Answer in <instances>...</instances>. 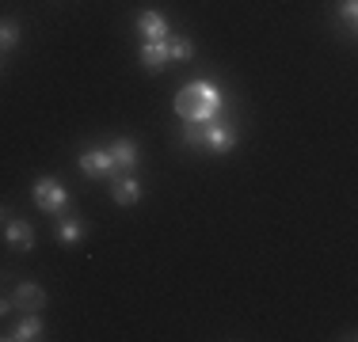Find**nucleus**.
<instances>
[{"label": "nucleus", "mask_w": 358, "mask_h": 342, "mask_svg": "<svg viewBox=\"0 0 358 342\" xmlns=\"http://www.w3.org/2000/svg\"><path fill=\"white\" fill-rule=\"evenodd\" d=\"M76 168H80L84 175H92V179H115V175H122V171H118L115 152H110L107 144H92V149H84L80 160H76Z\"/></svg>", "instance_id": "3"}, {"label": "nucleus", "mask_w": 358, "mask_h": 342, "mask_svg": "<svg viewBox=\"0 0 358 342\" xmlns=\"http://www.w3.org/2000/svg\"><path fill=\"white\" fill-rule=\"evenodd\" d=\"M35 205L42 213H65L69 209V191H65L54 175H42L35 183Z\"/></svg>", "instance_id": "4"}, {"label": "nucleus", "mask_w": 358, "mask_h": 342, "mask_svg": "<svg viewBox=\"0 0 358 342\" xmlns=\"http://www.w3.org/2000/svg\"><path fill=\"white\" fill-rule=\"evenodd\" d=\"M20 46V23L15 20H0V54Z\"/></svg>", "instance_id": "13"}, {"label": "nucleus", "mask_w": 358, "mask_h": 342, "mask_svg": "<svg viewBox=\"0 0 358 342\" xmlns=\"http://www.w3.org/2000/svg\"><path fill=\"white\" fill-rule=\"evenodd\" d=\"M12 304L23 308V312H38V308L46 304V289H42V285H31V281H23V285H15Z\"/></svg>", "instance_id": "10"}, {"label": "nucleus", "mask_w": 358, "mask_h": 342, "mask_svg": "<svg viewBox=\"0 0 358 342\" xmlns=\"http://www.w3.org/2000/svg\"><path fill=\"white\" fill-rule=\"evenodd\" d=\"M339 15H343V27L355 34V27H358V0H343V4H339Z\"/></svg>", "instance_id": "15"}, {"label": "nucleus", "mask_w": 358, "mask_h": 342, "mask_svg": "<svg viewBox=\"0 0 358 342\" xmlns=\"http://www.w3.org/2000/svg\"><path fill=\"white\" fill-rule=\"evenodd\" d=\"M0 339H8V342H35V339H42V320L35 312H27L12 331H8V335H0Z\"/></svg>", "instance_id": "11"}, {"label": "nucleus", "mask_w": 358, "mask_h": 342, "mask_svg": "<svg viewBox=\"0 0 358 342\" xmlns=\"http://www.w3.org/2000/svg\"><path fill=\"white\" fill-rule=\"evenodd\" d=\"M8 213H12V209H8V205H0V225L8 221Z\"/></svg>", "instance_id": "17"}, {"label": "nucleus", "mask_w": 358, "mask_h": 342, "mask_svg": "<svg viewBox=\"0 0 358 342\" xmlns=\"http://www.w3.org/2000/svg\"><path fill=\"white\" fill-rule=\"evenodd\" d=\"M54 236H57V244H65V247H76L84 239V221L80 217H62L54 225Z\"/></svg>", "instance_id": "12"}, {"label": "nucleus", "mask_w": 358, "mask_h": 342, "mask_svg": "<svg viewBox=\"0 0 358 342\" xmlns=\"http://www.w3.org/2000/svg\"><path fill=\"white\" fill-rule=\"evenodd\" d=\"M12 308H15V304H12V297H0V320H4V315L12 312Z\"/></svg>", "instance_id": "16"}, {"label": "nucleus", "mask_w": 358, "mask_h": 342, "mask_svg": "<svg viewBox=\"0 0 358 342\" xmlns=\"http://www.w3.org/2000/svg\"><path fill=\"white\" fill-rule=\"evenodd\" d=\"M168 54H172V61H191L194 42L191 38H168Z\"/></svg>", "instance_id": "14"}, {"label": "nucleus", "mask_w": 358, "mask_h": 342, "mask_svg": "<svg viewBox=\"0 0 358 342\" xmlns=\"http://www.w3.org/2000/svg\"><path fill=\"white\" fill-rule=\"evenodd\" d=\"M4 244H12L15 251H31V247H35V228H31L27 221L8 217L4 221Z\"/></svg>", "instance_id": "8"}, {"label": "nucleus", "mask_w": 358, "mask_h": 342, "mask_svg": "<svg viewBox=\"0 0 358 342\" xmlns=\"http://www.w3.org/2000/svg\"><path fill=\"white\" fill-rule=\"evenodd\" d=\"M172 107H176V114L183 118V122H191V126H206V122L225 118V96H221V88L214 80L183 84V88L176 91Z\"/></svg>", "instance_id": "1"}, {"label": "nucleus", "mask_w": 358, "mask_h": 342, "mask_svg": "<svg viewBox=\"0 0 358 342\" xmlns=\"http://www.w3.org/2000/svg\"><path fill=\"white\" fill-rule=\"evenodd\" d=\"M138 34H141V42H152V38H168V34H172V27H168L164 12H157V8H145V12H138Z\"/></svg>", "instance_id": "7"}, {"label": "nucleus", "mask_w": 358, "mask_h": 342, "mask_svg": "<svg viewBox=\"0 0 358 342\" xmlns=\"http://www.w3.org/2000/svg\"><path fill=\"white\" fill-rule=\"evenodd\" d=\"M107 149L115 152V160H118V171H134V168H138V160H141V149H138V141H134V137H115V141H110Z\"/></svg>", "instance_id": "9"}, {"label": "nucleus", "mask_w": 358, "mask_h": 342, "mask_svg": "<svg viewBox=\"0 0 358 342\" xmlns=\"http://www.w3.org/2000/svg\"><path fill=\"white\" fill-rule=\"evenodd\" d=\"M236 141H241V130L229 118H217V122H206V126L183 122V144H191V149H206L214 156H225V152H233Z\"/></svg>", "instance_id": "2"}, {"label": "nucleus", "mask_w": 358, "mask_h": 342, "mask_svg": "<svg viewBox=\"0 0 358 342\" xmlns=\"http://www.w3.org/2000/svg\"><path fill=\"white\" fill-rule=\"evenodd\" d=\"M107 183H110V198H115L118 205H138L141 202V183H138L134 171H122V175L107 179Z\"/></svg>", "instance_id": "6"}, {"label": "nucleus", "mask_w": 358, "mask_h": 342, "mask_svg": "<svg viewBox=\"0 0 358 342\" xmlns=\"http://www.w3.org/2000/svg\"><path fill=\"white\" fill-rule=\"evenodd\" d=\"M172 38V34H168ZM168 38H152V42H141V68L145 73H164L172 65V54H168Z\"/></svg>", "instance_id": "5"}]
</instances>
